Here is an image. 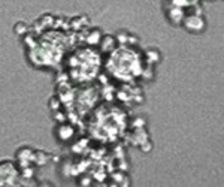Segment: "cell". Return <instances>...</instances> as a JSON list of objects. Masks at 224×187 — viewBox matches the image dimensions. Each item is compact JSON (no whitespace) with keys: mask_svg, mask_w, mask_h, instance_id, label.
<instances>
[{"mask_svg":"<svg viewBox=\"0 0 224 187\" xmlns=\"http://www.w3.org/2000/svg\"><path fill=\"white\" fill-rule=\"evenodd\" d=\"M184 26L187 27V30H190V32H200L203 27H205V22L200 17H188V18H185L184 21Z\"/></svg>","mask_w":224,"mask_h":187,"instance_id":"6da1fadb","label":"cell"},{"mask_svg":"<svg viewBox=\"0 0 224 187\" xmlns=\"http://www.w3.org/2000/svg\"><path fill=\"white\" fill-rule=\"evenodd\" d=\"M169 17H170V20L173 21V22H181L182 21V18H184V9H179V8H173V9H170L169 11Z\"/></svg>","mask_w":224,"mask_h":187,"instance_id":"7a4b0ae2","label":"cell"},{"mask_svg":"<svg viewBox=\"0 0 224 187\" xmlns=\"http://www.w3.org/2000/svg\"><path fill=\"white\" fill-rule=\"evenodd\" d=\"M17 159L18 160H34V153L32 151V150H29V148H22V150H20L18 151V154H17Z\"/></svg>","mask_w":224,"mask_h":187,"instance_id":"3957f363","label":"cell"},{"mask_svg":"<svg viewBox=\"0 0 224 187\" xmlns=\"http://www.w3.org/2000/svg\"><path fill=\"white\" fill-rule=\"evenodd\" d=\"M58 136H60L61 139L67 141V139H70L72 136H73V129L70 126H61L60 130H58Z\"/></svg>","mask_w":224,"mask_h":187,"instance_id":"277c9868","label":"cell"},{"mask_svg":"<svg viewBox=\"0 0 224 187\" xmlns=\"http://www.w3.org/2000/svg\"><path fill=\"white\" fill-rule=\"evenodd\" d=\"M33 162H36L37 165H45L46 162H48V156H46V153H43V151H36L34 153V160Z\"/></svg>","mask_w":224,"mask_h":187,"instance_id":"5b68a950","label":"cell"},{"mask_svg":"<svg viewBox=\"0 0 224 187\" xmlns=\"http://www.w3.org/2000/svg\"><path fill=\"white\" fill-rule=\"evenodd\" d=\"M99 39H100V33L99 32H94L91 34H88V37H87V42L91 44V45H96L99 42Z\"/></svg>","mask_w":224,"mask_h":187,"instance_id":"8992f818","label":"cell"},{"mask_svg":"<svg viewBox=\"0 0 224 187\" xmlns=\"http://www.w3.org/2000/svg\"><path fill=\"white\" fill-rule=\"evenodd\" d=\"M146 57H148L149 61H157L158 57H160V54L155 51V49H149V51H146Z\"/></svg>","mask_w":224,"mask_h":187,"instance_id":"52a82bcc","label":"cell"},{"mask_svg":"<svg viewBox=\"0 0 224 187\" xmlns=\"http://www.w3.org/2000/svg\"><path fill=\"white\" fill-rule=\"evenodd\" d=\"M117 39H118V42H120L121 45H124V44L129 42V34H127L126 32H121V33L117 34Z\"/></svg>","mask_w":224,"mask_h":187,"instance_id":"ba28073f","label":"cell"},{"mask_svg":"<svg viewBox=\"0 0 224 187\" xmlns=\"http://www.w3.org/2000/svg\"><path fill=\"white\" fill-rule=\"evenodd\" d=\"M141 150H142L144 153H148V151H151V150H153V144L149 142L148 139H145V141L141 144Z\"/></svg>","mask_w":224,"mask_h":187,"instance_id":"9c48e42d","label":"cell"},{"mask_svg":"<svg viewBox=\"0 0 224 187\" xmlns=\"http://www.w3.org/2000/svg\"><path fill=\"white\" fill-rule=\"evenodd\" d=\"M114 44H115V41L112 39L111 36H108V37H105V42H103V48H105V49H111V48H114Z\"/></svg>","mask_w":224,"mask_h":187,"instance_id":"30bf717a","label":"cell"},{"mask_svg":"<svg viewBox=\"0 0 224 187\" xmlns=\"http://www.w3.org/2000/svg\"><path fill=\"white\" fill-rule=\"evenodd\" d=\"M49 108H51L54 112L58 111V108H60V101H58L57 97H52L51 101H49Z\"/></svg>","mask_w":224,"mask_h":187,"instance_id":"8fae6325","label":"cell"},{"mask_svg":"<svg viewBox=\"0 0 224 187\" xmlns=\"http://www.w3.org/2000/svg\"><path fill=\"white\" fill-rule=\"evenodd\" d=\"M15 32L20 33V34H24V33L27 32V26H26L24 22H18L17 26H15Z\"/></svg>","mask_w":224,"mask_h":187,"instance_id":"7c38bea8","label":"cell"},{"mask_svg":"<svg viewBox=\"0 0 224 187\" xmlns=\"http://www.w3.org/2000/svg\"><path fill=\"white\" fill-rule=\"evenodd\" d=\"M124 178H126V177L123 175V172H114V174H112V180H115L118 183H121Z\"/></svg>","mask_w":224,"mask_h":187,"instance_id":"4fadbf2b","label":"cell"},{"mask_svg":"<svg viewBox=\"0 0 224 187\" xmlns=\"http://www.w3.org/2000/svg\"><path fill=\"white\" fill-rule=\"evenodd\" d=\"M54 117H55V120H57V121H60V123H63V121H66V115L63 114V112H58V111H55V114H54Z\"/></svg>","mask_w":224,"mask_h":187,"instance_id":"5bb4252c","label":"cell"},{"mask_svg":"<svg viewBox=\"0 0 224 187\" xmlns=\"http://www.w3.org/2000/svg\"><path fill=\"white\" fill-rule=\"evenodd\" d=\"M66 79H67V75H66L64 72H60V73H58V77H57V82H60V84H64V82H66Z\"/></svg>","mask_w":224,"mask_h":187,"instance_id":"9a60e30c","label":"cell"},{"mask_svg":"<svg viewBox=\"0 0 224 187\" xmlns=\"http://www.w3.org/2000/svg\"><path fill=\"white\" fill-rule=\"evenodd\" d=\"M33 175V169H30L29 166L27 168H24V171H22V177L24 178H30Z\"/></svg>","mask_w":224,"mask_h":187,"instance_id":"2e32d148","label":"cell"},{"mask_svg":"<svg viewBox=\"0 0 224 187\" xmlns=\"http://www.w3.org/2000/svg\"><path fill=\"white\" fill-rule=\"evenodd\" d=\"M42 22H43V24H54L55 21H54V18H51L49 15H43V17H42Z\"/></svg>","mask_w":224,"mask_h":187,"instance_id":"e0dca14e","label":"cell"},{"mask_svg":"<svg viewBox=\"0 0 224 187\" xmlns=\"http://www.w3.org/2000/svg\"><path fill=\"white\" fill-rule=\"evenodd\" d=\"M142 75H144V78H146V79H151V78H153V72H151V67L145 69V70L142 72Z\"/></svg>","mask_w":224,"mask_h":187,"instance_id":"ac0fdd59","label":"cell"},{"mask_svg":"<svg viewBox=\"0 0 224 187\" xmlns=\"http://www.w3.org/2000/svg\"><path fill=\"white\" fill-rule=\"evenodd\" d=\"M144 124H145V121H144L142 118H136V120L133 121V126H134V127H142Z\"/></svg>","mask_w":224,"mask_h":187,"instance_id":"d6986e66","label":"cell"},{"mask_svg":"<svg viewBox=\"0 0 224 187\" xmlns=\"http://www.w3.org/2000/svg\"><path fill=\"white\" fill-rule=\"evenodd\" d=\"M24 41H26V44L30 46V48H33L34 46V41H33V37L29 34V36H26V39H24Z\"/></svg>","mask_w":224,"mask_h":187,"instance_id":"ffe728a7","label":"cell"},{"mask_svg":"<svg viewBox=\"0 0 224 187\" xmlns=\"http://www.w3.org/2000/svg\"><path fill=\"white\" fill-rule=\"evenodd\" d=\"M72 27H73V29H79V27H81V20H79V18L72 20Z\"/></svg>","mask_w":224,"mask_h":187,"instance_id":"44dd1931","label":"cell"},{"mask_svg":"<svg viewBox=\"0 0 224 187\" xmlns=\"http://www.w3.org/2000/svg\"><path fill=\"white\" fill-rule=\"evenodd\" d=\"M127 44H132V45H134V44H138V37H133V36H129V42Z\"/></svg>","mask_w":224,"mask_h":187,"instance_id":"7402d4cb","label":"cell"},{"mask_svg":"<svg viewBox=\"0 0 224 187\" xmlns=\"http://www.w3.org/2000/svg\"><path fill=\"white\" fill-rule=\"evenodd\" d=\"M127 169V162H120V171H126Z\"/></svg>","mask_w":224,"mask_h":187,"instance_id":"603a6c76","label":"cell"},{"mask_svg":"<svg viewBox=\"0 0 224 187\" xmlns=\"http://www.w3.org/2000/svg\"><path fill=\"white\" fill-rule=\"evenodd\" d=\"M90 183H91V181H90V178H87V177L81 181V184H82V186H90Z\"/></svg>","mask_w":224,"mask_h":187,"instance_id":"cb8c5ba5","label":"cell"}]
</instances>
